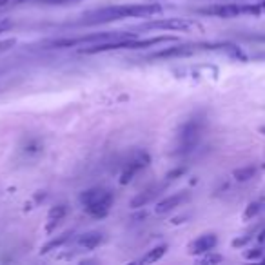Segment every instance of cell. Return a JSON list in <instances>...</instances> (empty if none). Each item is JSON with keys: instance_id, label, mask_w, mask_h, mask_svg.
Masks as SVG:
<instances>
[{"instance_id": "6da1fadb", "label": "cell", "mask_w": 265, "mask_h": 265, "mask_svg": "<svg viewBox=\"0 0 265 265\" xmlns=\"http://www.w3.org/2000/svg\"><path fill=\"white\" fill-rule=\"evenodd\" d=\"M164 11L160 4H122V6H109L102 7L98 11H93L87 15L82 24L96 26V24H108L114 20L124 18H151Z\"/></svg>"}, {"instance_id": "7a4b0ae2", "label": "cell", "mask_w": 265, "mask_h": 265, "mask_svg": "<svg viewBox=\"0 0 265 265\" xmlns=\"http://www.w3.org/2000/svg\"><path fill=\"white\" fill-rule=\"evenodd\" d=\"M196 13L216 18L258 17V15H265V0H238L232 4H215L209 7H200Z\"/></svg>"}, {"instance_id": "3957f363", "label": "cell", "mask_w": 265, "mask_h": 265, "mask_svg": "<svg viewBox=\"0 0 265 265\" xmlns=\"http://www.w3.org/2000/svg\"><path fill=\"white\" fill-rule=\"evenodd\" d=\"M203 129H205V116L203 114H196V116L187 120L176 136V156H186V154L194 151L202 140Z\"/></svg>"}, {"instance_id": "277c9868", "label": "cell", "mask_w": 265, "mask_h": 265, "mask_svg": "<svg viewBox=\"0 0 265 265\" xmlns=\"http://www.w3.org/2000/svg\"><path fill=\"white\" fill-rule=\"evenodd\" d=\"M113 192L104 187H93L80 194V203L84 211L93 218H104L109 215L113 205Z\"/></svg>"}, {"instance_id": "5b68a950", "label": "cell", "mask_w": 265, "mask_h": 265, "mask_svg": "<svg viewBox=\"0 0 265 265\" xmlns=\"http://www.w3.org/2000/svg\"><path fill=\"white\" fill-rule=\"evenodd\" d=\"M136 37V33H124V31H106V33H89L82 35L76 38H60L51 42V47H75V45H91L98 42H109V40H120V38H131Z\"/></svg>"}, {"instance_id": "8992f818", "label": "cell", "mask_w": 265, "mask_h": 265, "mask_svg": "<svg viewBox=\"0 0 265 265\" xmlns=\"http://www.w3.org/2000/svg\"><path fill=\"white\" fill-rule=\"evenodd\" d=\"M142 31H192L202 29V26L192 18H160V20H149L138 26Z\"/></svg>"}, {"instance_id": "52a82bcc", "label": "cell", "mask_w": 265, "mask_h": 265, "mask_svg": "<svg viewBox=\"0 0 265 265\" xmlns=\"http://www.w3.org/2000/svg\"><path fill=\"white\" fill-rule=\"evenodd\" d=\"M151 162V156H149V152L146 151H135L131 154V158L125 162L124 169H122V175H120V184L125 186V184H129L133 178H135L136 173H140L142 169H146L147 165Z\"/></svg>"}, {"instance_id": "ba28073f", "label": "cell", "mask_w": 265, "mask_h": 265, "mask_svg": "<svg viewBox=\"0 0 265 265\" xmlns=\"http://www.w3.org/2000/svg\"><path fill=\"white\" fill-rule=\"evenodd\" d=\"M218 245V238L213 232H207V234H202V236L194 238L191 243H189V254H194V256H202V254L213 251V249Z\"/></svg>"}, {"instance_id": "9c48e42d", "label": "cell", "mask_w": 265, "mask_h": 265, "mask_svg": "<svg viewBox=\"0 0 265 265\" xmlns=\"http://www.w3.org/2000/svg\"><path fill=\"white\" fill-rule=\"evenodd\" d=\"M187 198H189V192L187 191L173 192L171 196H165L164 200H160V202L156 203L154 211H156V215H167V213H171V211H175L176 207H180Z\"/></svg>"}, {"instance_id": "30bf717a", "label": "cell", "mask_w": 265, "mask_h": 265, "mask_svg": "<svg viewBox=\"0 0 265 265\" xmlns=\"http://www.w3.org/2000/svg\"><path fill=\"white\" fill-rule=\"evenodd\" d=\"M75 243H76V247L82 249V251H93V249H96L102 243V232H98V231L84 232V234L76 236V242Z\"/></svg>"}, {"instance_id": "8fae6325", "label": "cell", "mask_w": 265, "mask_h": 265, "mask_svg": "<svg viewBox=\"0 0 265 265\" xmlns=\"http://www.w3.org/2000/svg\"><path fill=\"white\" fill-rule=\"evenodd\" d=\"M66 213H68V207L62 205V203L49 209V213H47V224H45V232H47V234H51V232L60 226V222L64 220Z\"/></svg>"}, {"instance_id": "7c38bea8", "label": "cell", "mask_w": 265, "mask_h": 265, "mask_svg": "<svg viewBox=\"0 0 265 265\" xmlns=\"http://www.w3.org/2000/svg\"><path fill=\"white\" fill-rule=\"evenodd\" d=\"M160 194V187H151V189H147V191L140 192L136 198H133V202H131V207L133 209H140V207H146L147 203H151L154 198Z\"/></svg>"}, {"instance_id": "4fadbf2b", "label": "cell", "mask_w": 265, "mask_h": 265, "mask_svg": "<svg viewBox=\"0 0 265 265\" xmlns=\"http://www.w3.org/2000/svg\"><path fill=\"white\" fill-rule=\"evenodd\" d=\"M167 253V245H158V247H152L147 254H144L138 264H156L158 260H162Z\"/></svg>"}, {"instance_id": "5bb4252c", "label": "cell", "mask_w": 265, "mask_h": 265, "mask_svg": "<svg viewBox=\"0 0 265 265\" xmlns=\"http://www.w3.org/2000/svg\"><path fill=\"white\" fill-rule=\"evenodd\" d=\"M71 236H73V232H71V231H69V232H64L62 236H58V238H55V240H51L49 243H45L44 247H42V251H40V253H42V254H47V253H49V251H53V249L62 247L64 243L71 240Z\"/></svg>"}, {"instance_id": "9a60e30c", "label": "cell", "mask_w": 265, "mask_h": 265, "mask_svg": "<svg viewBox=\"0 0 265 265\" xmlns=\"http://www.w3.org/2000/svg\"><path fill=\"white\" fill-rule=\"evenodd\" d=\"M254 175H256V167H253V165H245V167H240V169H236L234 173H232L234 180L240 182V184L253 180Z\"/></svg>"}, {"instance_id": "2e32d148", "label": "cell", "mask_w": 265, "mask_h": 265, "mask_svg": "<svg viewBox=\"0 0 265 265\" xmlns=\"http://www.w3.org/2000/svg\"><path fill=\"white\" fill-rule=\"evenodd\" d=\"M260 211H262V202H260V200H256V202H251L247 207H245L243 220H251V218H254V216L258 215Z\"/></svg>"}, {"instance_id": "e0dca14e", "label": "cell", "mask_w": 265, "mask_h": 265, "mask_svg": "<svg viewBox=\"0 0 265 265\" xmlns=\"http://www.w3.org/2000/svg\"><path fill=\"white\" fill-rule=\"evenodd\" d=\"M220 262H224V256H220V254H213L211 251L202 254V256L198 258V264H220Z\"/></svg>"}, {"instance_id": "ac0fdd59", "label": "cell", "mask_w": 265, "mask_h": 265, "mask_svg": "<svg viewBox=\"0 0 265 265\" xmlns=\"http://www.w3.org/2000/svg\"><path fill=\"white\" fill-rule=\"evenodd\" d=\"M264 256V249L262 247H254V249H249L243 253V258L245 260H262Z\"/></svg>"}, {"instance_id": "d6986e66", "label": "cell", "mask_w": 265, "mask_h": 265, "mask_svg": "<svg viewBox=\"0 0 265 265\" xmlns=\"http://www.w3.org/2000/svg\"><path fill=\"white\" fill-rule=\"evenodd\" d=\"M15 44H17V40H15V38L2 40V42H0V55H2V53H6V51H9Z\"/></svg>"}, {"instance_id": "ffe728a7", "label": "cell", "mask_w": 265, "mask_h": 265, "mask_svg": "<svg viewBox=\"0 0 265 265\" xmlns=\"http://www.w3.org/2000/svg\"><path fill=\"white\" fill-rule=\"evenodd\" d=\"M42 4H47V6H66V4H73V2H78V0H40Z\"/></svg>"}, {"instance_id": "44dd1931", "label": "cell", "mask_w": 265, "mask_h": 265, "mask_svg": "<svg viewBox=\"0 0 265 265\" xmlns=\"http://www.w3.org/2000/svg\"><path fill=\"white\" fill-rule=\"evenodd\" d=\"M13 26V22L9 20V18H4V20H0V33L2 31H6V29H9Z\"/></svg>"}, {"instance_id": "7402d4cb", "label": "cell", "mask_w": 265, "mask_h": 265, "mask_svg": "<svg viewBox=\"0 0 265 265\" xmlns=\"http://www.w3.org/2000/svg\"><path fill=\"white\" fill-rule=\"evenodd\" d=\"M258 243H260V245H264V247H265V229L258 234Z\"/></svg>"}, {"instance_id": "603a6c76", "label": "cell", "mask_w": 265, "mask_h": 265, "mask_svg": "<svg viewBox=\"0 0 265 265\" xmlns=\"http://www.w3.org/2000/svg\"><path fill=\"white\" fill-rule=\"evenodd\" d=\"M254 60H265V53H260V55H254Z\"/></svg>"}, {"instance_id": "cb8c5ba5", "label": "cell", "mask_w": 265, "mask_h": 265, "mask_svg": "<svg viewBox=\"0 0 265 265\" xmlns=\"http://www.w3.org/2000/svg\"><path fill=\"white\" fill-rule=\"evenodd\" d=\"M6 4H9V0H0V7H4Z\"/></svg>"}, {"instance_id": "d4e9b609", "label": "cell", "mask_w": 265, "mask_h": 265, "mask_svg": "<svg viewBox=\"0 0 265 265\" xmlns=\"http://www.w3.org/2000/svg\"><path fill=\"white\" fill-rule=\"evenodd\" d=\"M260 133H262V135H265V125H262V127H260Z\"/></svg>"}, {"instance_id": "484cf974", "label": "cell", "mask_w": 265, "mask_h": 265, "mask_svg": "<svg viewBox=\"0 0 265 265\" xmlns=\"http://www.w3.org/2000/svg\"><path fill=\"white\" fill-rule=\"evenodd\" d=\"M15 2H29V0H15Z\"/></svg>"}, {"instance_id": "4316f807", "label": "cell", "mask_w": 265, "mask_h": 265, "mask_svg": "<svg viewBox=\"0 0 265 265\" xmlns=\"http://www.w3.org/2000/svg\"><path fill=\"white\" fill-rule=\"evenodd\" d=\"M262 167H264V169H265V164H264V165H262Z\"/></svg>"}]
</instances>
